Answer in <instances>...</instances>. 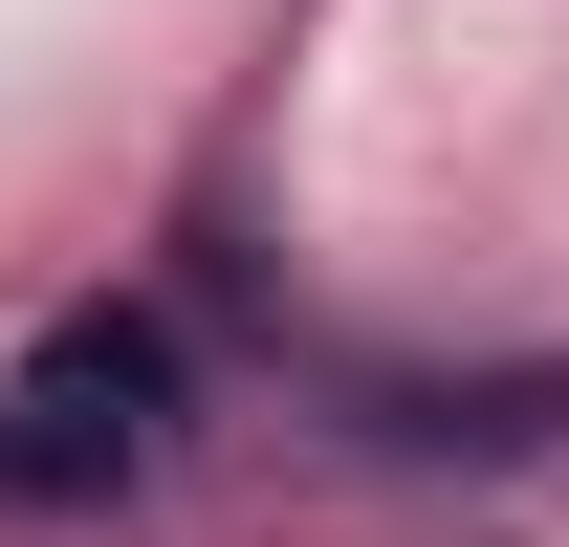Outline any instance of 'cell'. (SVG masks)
Masks as SVG:
<instances>
[{"label": "cell", "mask_w": 569, "mask_h": 547, "mask_svg": "<svg viewBox=\"0 0 569 547\" xmlns=\"http://www.w3.org/2000/svg\"><path fill=\"white\" fill-rule=\"evenodd\" d=\"M176 416H198L176 329H153V307H67V329L0 372V526H44V504H110V481H153V460H176Z\"/></svg>", "instance_id": "obj_1"}]
</instances>
